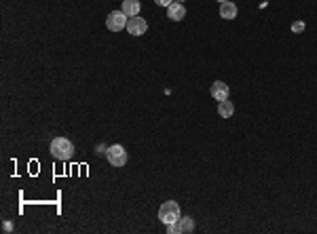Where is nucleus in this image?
I'll return each instance as SVG.
<instances>
[{
    "label": "nucleus",
    "mask_w": 317,
    "mask_h": 234,
    "mask_svg": "<svg viewBox=\"0 0 317 234\" xmlns=\"http://www.w3.org/2000/svg\"><path fill=\"white\" fill-rule=\"evenodd\" d=\"M49 150L57 160H70L74 156V143L70 139H66V137H55L51 141Z\"/></svg>",
    "instance_id": "1"
},
{
    "label": "nucleus",
    "mask_w": 317,
    "mask_h": 234,
    "mask_svg": "<svg viewBox=\"0 0 317 234\" xmlns=\"http://www.w3.org/2000/svg\"><path fill=\"white\" fill-rule=\"evenodd\" d=\"M220 17H222V19H235L237 17V6L231 2V0L220 2Z\"/></svg>",
    "instance_id": "9"
},
{
    "label": "nucleus",
    "mask_w": 317,
    "mask_h": 234,
    "mask_svg": "<svg viewBox=\"0 0 317 234\" xmlns=\"http://www.w3.org/2000/svg\"><path fill=\"white\" fill-rule=\"evenodd\" d=\"M218 114H220V118H231V116L235 114V104L231 100L220 102L218 104Z\"/></svg>",
    "instance_id": "11"
},
{
    "label": "nucleus",
    "mask_w": 317,
    "mask_h": 234,
    "mask_svg": "<svg viewBox=\"0 0 317 234\" xmlns=\"http://www.w3.org/2000/svg\"><path fill=\"white\" fill-rule=\"evenodd\" d=\"M167 17H169L171 21H182L184 17H186V8H184L182 2H171L167 6Z\"/></svg>",
    "instance_id": "7"
},
{
    "label": "nucleus",
    "mask_w": 317,
    "mask_h": 234,
    "mask_svg": "<svg viewBox=\"0 0 317 234\" xmlns=\"http://www.w3.org/2000/svg\"><path fill=\"white\" fill-rule=\"evenodd\" d=\"M209 93H211V97H214L216 102H224V100H228V93H231V89H228V85L222 83V80H216V83H211Z\"/></svg>",
    "instance_id": "6"
},
{
    "label": "nucleus",
    "mask_w": 317,
    "mask_h": 234,
    "mask_svg": "<svg viewBox=\"0 0 317 234\" xmlns=\"http://www.w3.org/2000/svg\"><path fill=\"white\" fill-rule=\"evenodd\" d=\"M127 21H129V17L123 11H112L108 17H106V28H108L110 32H121V30L127 28Z\"/></svg>",
    "instance_id": "4"
},
{
    "label": "nucleus",
    "mask_w": 317,
    "mask_h": 234,
    "mask_svg": "<svg viewBox=\"0 0 317 234\" xmlns=\"http://www.w3.org/2000/svg\"><path fill=\"white\" fill-rule=\"evenodd\" d=\"M106 158H108V163L112 167H125L127 165V152L123 146H119V143L108 146V150H106Z\"/></svg>",
    "instance_id": "3"
},
{
    "label": "nucleus",
    "mask_w": 317,
    "mask_h": 234,
    "mask_svg": "<svg viewBox=\"0 0 317 234\" xmlns=\"http://www.w3.org/2000/svg\"><path fill=\"white\" fill-rule=\"evenodd\" d=\"M182 218V211H180V205L175 201H167L161 205V209H158V220H161L165 226H169V224H175Z\"/></svg>",
    "instance_id": "2"
},
{
    "label": "nucleus",
    "mask_w": 317,
    "mask_h": 234,
    "mask_svg": "<svg viewBox=\"0 0 317 234\" xmlns=\"http://www.w3.org/2000/svg\"><path fill=\"white\" fill-rule=\"evenodd\" d=\"M303 30H305V23H303V21H294V23H292V32L298 34V32H303Z\"/></svg>",
    "instance_id": "12"
},
{
    "label": "nucleus",
    "mask_w": 317,
    "mask_h": 234,
    "mask_svg": "<svg viewBox=\"0 0 317 234\" xmlns=\"http://www.w3.org/2000/svg\"><path fill=\"white\" fill-rule=\"evenodd\" d=\"M173 226H175V234H190L192 230H195V220L188 218V215H184V218H180Z\"/></svg>",
    "instance_id": "8"
},
{
    "label": "nucleus",
    "mask_w": 317,
    "mask_h": 234,
    "mask_svg": "<svg viewBox=\"0 0 317 234\" xmlns=\"http://www.w3.org/2000/svg\"><path fill=\"white\" fill-rule=\"evenodd\" d=\"M218 2H226V0H218Z\"/></svg>",
    "instance_id": "17"
},
{
    "label": "nucleus",
    "mask_w": 317,
    "mask_h": 234,
    "mask_svg": "<svg viewBox=\"0 0 317 234\" xmlns=\"http://www.w3.org/2000/svg\"><path fill=\"white\" fill-rule=\"evenodd\" d=\"M131 36H142V34H146V30H148V21L144 19V17H129V21H127V28H125Z\"/></svg>",
    "instance_id": "5"
},
{
    "label": "nucleus",
    "mask_w": 317,
    "mask_h": 234,
    "mask_svg": "<svg viewBox=\"0 0 317 234\" xmlns=\"http://www.w3.org/2000/svg\"><path fill=\"white\" fill-rule=\"evenodd\" d=\"M106 150H108V146H104V143H100V146L95 148V154H106Z\"/></svg>",
    "instance_id": "13"
},
{
    "label": "nucleus",
    "mask_w": 317,
    "mask_h": 234,
    "mask_svg": "<svg viewBox=\"0 0 317 234\" xmlns=\"http://www.w3.org/2000/svg\"><path fill=\"white\" fill-rule=\"evenodd\" d=\"M140 8H142V4L138 2V0H123V6H121V11L125 13L127 17H136L140 13Z\"/></svg>",
    "instance_id": "10"
},
{
    "label": "nucleus",
    "mask_w": 317,
    "mask_h": 234,
    "mask_svg": "<svg viewBox=\"0 0 317 234\" xmlns=\"http://www.w3.org/2000/svg\"><path fill=\"white\" fill-rule=\"evenodd\" d=\"M2 230H4V232H11V230H13V224H11V222H4V224H2Z\"/></svg>",
    "instance_id": "15"
},
{
    "label": "nucleus",
    "mask_w": 317,
    "mask_h": 234,
    "mask_svg": "<svg viewBox=\"0 0 317 234\" xmlns=\"http://www.w3.org/2000/svg\"><path fill=\"white\" fill-rule=\"evenodd\" d=\"M155 2H157L158 6H169V4L173 2V0H155Z\"/></svg>",
    "instance_id": "14"
},
{
    "label": "nucleus",
    "mask_w": 317,
    "mask_h": 234,
    "mask_svg": "<svg viewBox=\"0 0 317 234\" xmlns=\"http://www.w3.org/2000/svg\"><path fill=\"white\" fill-rule=\"evenodd\" d=\"M173 2H184V0H173Z\"/></svg>",
    "instance_id": "16"
}]
</instances>
